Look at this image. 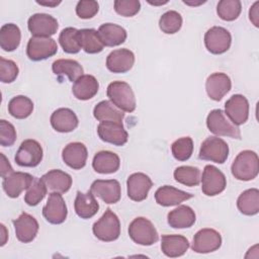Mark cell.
<instances>
[{"label":"cell","mask_w":259,"mask_h":259,"mask_svg":"<svg viewBox=\"0 0 259 259\" xmlns=\"http://www.w3.org/2000/svg\"><path fill=\"white\" fill-rule=\"evenodd\" d=\"M233 176L241 181H250L257 177L259 172L258 155L251 150L240 152L231 166Z\"/></svg>","instance_id":"6da1fadb"},{"label":"cell","mask_w":259,"mask_h":259,"mask_svg":"<svg viewBox=\"0 0 259 259\" xmlns=\"http://www.w3.org/2000/svg\"><path fill=\"white\" fill-rule=\"evenodd\" d=\"M109 100L120 110L125 112H133L136 109L137 102L135 93L126 82L113 81L107 86L106 90Z\"/></svg>","instance_id":"7a4b0ae2"},{"label":"cell","mask_w":259,"mask_h":259,"mask_svg":"<svg viewBox=\"0 0 259 259\" xmlns=\"http://www.w3.org/2000/svg\"><path fill=\"white\" fill-rule=\"evenodd\" d=\"M92 232L94 236L103 242H112L120 235V222L118 217L107 208L102 217L93 224Z\"/></svg>","instance_id":"3957f363"},{"label":"cell","mask_w":259,"mask_h":259,"mask_svg":"<svg viewBox=\"0 0 259 259\" xmlns=\"http://www.w3.org/2000/svg\"><path fill=\"white\" fill-rule=\"evenodd\" d=\"M128 236L137 244L151 246L159 240V234L153 223L144 218H136L128 226Z\"/></svg>","instance_id":"277c9868"},{"label":"cell","mask_w":259,"mask_h":259,"mask_svg":"<svg viewBox=\"0 0 259 259\" xmlns=\"http://www.w3.org/2000/svg\"><path fill=\"white\" fill-rule=\"evenodd\" d=\"M206 125L209 132L217 136L241 140L240 128L227 117L222 109H213L208 113L206 117Z\"/></svg>","instance_id":"5b68a950"},{"label":"cell","mask_w":259,"mask_h":259,"mask_svg":"<svg viewBox=\"0 0 259 259\" xmlns=\"http://www.w3.org/2000/svg\"><path fill=\"white\" fill-rule=\"evenodd\" d=\"M229 156V146L221 138L208 137L200 146L198 158L204 161H210L218 164H223Z\"/></svg>","instance_id":"8992f818"},{"label":"cell","mask_w":259,"mask_h":259,"mask_svg":"<svg viewBox=\"0 0 259 259\" xmlns=\"http://www.w3.org/2000/svg\"><path fill=\"white\" fill-rule=\"evenodd\" d=\"M201 191L206 196H214L222 193L227 186L225 174L215 166L206 165L200 177Z\"/></svg>","instance_id":"52a82bcc"},{"label":"cell","mask_w":259,"mask_h":259,"mask_svg":"<svg viewBox=\"0 0 259 259\" xmlns=\"http://www.w3.org/2000/svg\"><path fill=\"white\" fill-rule=\"evenodd\" d=\"M58 46L52 37L31 36L26 46V55L29 60L38 62L56 55Z\"/></svg>","instance_id":"ba28073f"},{"label":"cell","mask_w":259,"mask_h":259,"mask_svg":"<svg viewBox=\"0 0 259 259\" xmlns=\"http://www.w3.org/2000/svg\"><path fill=\"white\" fill-rule=\"evenodd\" d=\"M42 148L40 144L32 139L23 141L14 157L15 163L21 167H35L42 160Z\"/></svg>","instance_id":"9c48e42d"},{"label":"cell","mask_w":259,"mask_h":259,"mask_svg":"<svg viewBox=\"0 0 259 259\" xmlns=\"http://www.w3.org/2000/svg\"><path fill=\"white\" fill-rule=\"evenodd\" d=\"M231 44L230 31L222 26H212L204 34V45L210 54L222 55L230 49Z\"/></svg>","instance_id":"30bf717a"},{"label":"cell","mask_w":259,"mask_h":259,"mask_svg":"<svg viewBox=\"0 0 259 259\" xmlns=\"http://www.w3.org/2000/svg\"><path fill=\"white\" fill-rule=\"evenodd\" d=\"M222 246V236L221 234L209 228L201 229L193 237V242L191 249L199 254L211 253L220 249Z\"/></svg>","instance_id":"8fae6325"},{"label":"cell","mask_w":259,"mask_h":259,"mask_svg":"<svg viewBox=\"0 0 259 259\" xmlns=\"http://www.w3.org/2000/svg\"><path fill=\"white\" fill-rule=\"evenodd\" d=\"M27 27L33 36L51 37L59 27V23L55 17L47 13H35L28 18Z\"/></svg>","instance_id":"7c38bea8"},{"label":"cell","mask_w":259,"mask_h":259,"mask_svg":"<svg viewBox=\"0 0 259 259\" xmlns=\"http://www.w3.org/2000/svg\"><path fill=\"white\" fill-rule=\"evenodd\" d=\"M68 210L66 202L61 193L51 192L47 203L42 207V215L53 225H60L67 219Z\"/></svg>","instance_id":"4fadbf2b"},{"label":"cell","mask_w":259,"mask_h":259,"mask_svg":"<svg viewBox=\"0 0 259 259\" xmlns=\"http://www.w3.org/2000/svg\"><path fill=\"white\" fill-rule=\"evenodd\" d=\"M225 114L235 125L245 123L249 117V102L242 94L232 95L225 103Z\"/></svg>","instance_id":"5bb4252c"},{"label":"cell","mask_w":259,"mask_h":259,"mask_svg":"<svg viewBox=\"0 0 259 259\" xmlns=\"http://www.w3.org/2000/svg\"><path fill=\"white\" fill-rule=\"evenodd\" d=\"M97 134L100 140L114 146H123L128 140V134L122 122L101 121L97 126Z\"/></svg>","instance_id":"9a60e30c"},{"label":"cell","mask_w":259,"mask_h":259,"mask_svg":"<svg viewBox=\"0 0 259 259\" xmlns=\"http://www.w3.org/2000/svg\"><path fill=\"white\" fill-rule=\"evenodd\" d=\"M90 190L95 196L99 197L107 204L116 203L121 196L120 184L115 179H97L92 182Z\"/></svg>","instance_id":"2e32d148"},{"label":"cell","mask_w":259,"mask_h":259,"mask_svg":"<svg viewBox=\"0 0 259 259\" xmlns=\"http://www.w3.org/2000/svg\"><path fill=\"white\" fill-rule=\"evenodd\" d=\"M151 178L142 172L133 173L127 177V196L134 201H143L147 198L149 190L152 188Z\"/></svg>","instance_id":"e0dca14e"},{"label":"cell","mask_w":259,"mask_h":259,"mask_svg":"<svg viewBox=\"0 0 259 259\" xmlns=\"http://www.w3.org/2000/svg\"><path fill=\"white\" fill-rule=\"evenodd\" d=\"M15 235L19 242L29 243L34 240L38 232V223L31 214L27 212H21V214L12 221Z\"/></svg>","instance_id":"ac0fdd59"},{"label":"cell","mask_w":259,"mask_h":259,"mask_svg":"<svg viewBox=\"0 0 259 259\" xmlns=\"http://www.w3.org/2000/svg\"><path fill=\"white\" fill-rule=\"evenodd\" d=\"M33 179L34 177L29 173L13 172L3 179L2 186L7 196L16 198L23 190L27 189L31 185Z\"/></svg>","instance_id":"d6986e66"},{"label":"cell","mask_w":259,"mask_h":259,"mask_svg":"<svg viewBox=\"0 0 259 259\" xmlns=\"http://www.w3.org/2000/svg\"><path fill=\"white\" fill-rule=\"evenodd\" d=\"M135 64V55L127 49L112 51L106 58V67L112 73H126Z\"/></svg>","instance_id":"ffe728a7"},{"label":"cell","mask_w":259,"mask_h":259,"mask_svg":"<svg viewBox=\"0 0 259 259\" xmlns=\"http://www.w3.org/2000/svg\"><path fill=\"white\" fill-rule=\"evenodd\" d=\"M88 158L87 148L80 142L68 144L62 152V159L66 165L74 170H80L86 165Z\"/></svg>","instance_id":"44dd1931"},{"label":"cell","mask_w":259,"mask_h":259,"mask_svg":"<svg viewBox=\"0 0 259 259\" xmlns=\"http://www.w3.org/2000/svg\"><path fill=\"white\" fill-rule=\"evenodd\" d=\"M232 87L230 77L225 73H213L209 75L205 82V90L208 97L214 101H220Z\"/></svg>","instance_id":"7402d4cb"},{"label":"cell","mask_w":259,"mask_h":259,"mask_svg":"<svg viewBox=\"0 0 259 259\" xmlns=\"http://www.w3.org/2000/svg\"><path fill=\"white\" fill-rule=\"evenodd\" d=\"M53 128L59 133L73 132L79 124L76 113L70 108H58L55 110L50 118Z\"/></svg>","instance_id":"603a6c76"},{"label":"cell","mask_w":259,"mask_h":259,"mask_svg":"<svg viewBox=\"0 0 259 259\" xmlns=\"http://www.w3.org/2000/svg\"><path fill=\"white\" fill-rule=\"evenodd\" d=\"M40 179L47 186V189L51 192L62 194L67 192L72 186V177L60 169L50 170L44 174Z\"/></svg>","instance_id":"cb8c5ba5"},{"label":"cell","mask_w":259,"mask_h":259,"mask_svg":"<svg viewBox=\"0 0 259 259\" xmlns=\"http://www.w3.org/2000/svg\"><path fill=\"white\" fill-rule=\"evenodd\" d=\"M191 197H193V194L182 191L170 185L161 186L155 192L156 202L162 206L178 205Z\"/></svg>","instance_id":"d4e9b609"},{"label":"cell","mask_w":259,"mask_h":259,"mask_svg":"<svg viewBox=\"0 0 259 259\" xmlns=\"http://www.w3.org/2000/svg\"><path fill=\"white\" fill-rule=\"evenodd\" d=\"M98 35L105 47H116L123 44L126 39V30L115 23H103L99 26Z\"/></svg>","instance_id":"484cf974"},{"label":"cell","mask_w":259,"mask_h":259,"mask_svg":"<svg viewBox=\"0 0 259 259\" xmlns=\"http://www.w3.org/2000/svg\"><path fill=\"white\" fill-rule=\"evenodd\" d=\"M74 208L79 218L87 220L91 219L97 213L99 204L91 190L87 191L86 193L78 191L74 202Z\"/></svg>","instance_id":"4316f807"},{"label":"cell","mask_w":259,"mask_h":259,"mask_svg":"<svg viewBox=\"0 0 259 259\" xmlns=\"http://www.w3.org/2000/svg\"><path fill=\"white\" fill-rule=\"evenodd\" d=\"M189 248L188 240L181 235H163L161 238V250L170 258L180 257Z\"/></svg>","instance_id":"83f0119b"},{"label":"cell","mask_w":259,"mask_h":259,"mask_svg":"<svg viewBox=\"0 0 259 259\" xmlns=\"http://www.w3.org/2000/svg\"><path fill=\"white\" fill-rule=\"evenodd\" d=\"M120 166V159L117 154L110 151H100L93 157L92 167L100 174L115 173Z\"/></svg>","instance_id":"f1b7e54d"},{"label":"cell","mask_w":259,"mask_h":259,"mask_svg":"<svg viewBox=\"0 0 259 259\" xmlns=\"http://www.w3.org/2000/svg\"><path fill=\"white\" fill-rule=\"evenodd\" d=\"M98 89L99 83L94 76L83 75L74 82L72 93L79 100H89L97 94Z\"/></svg>","instance_id":"f546056e"},{"label":"cell","mask_w":259,"mask_h":259,"mask_svg":"<svg viewBox=\"0 0 259 259\" xmlns=\"http://www.w3.org/2000/svg\"><path fill=\"white\" fill-rule=\"evenodd\" d=\"M196 215L194 210L188 205H179L171 210L167 215V222L174 229H187L194 225Z\"/></svg>","instance_id":"4dcf8cb0"},{"label":"cell","mask_w":259,"mask_h":259,"mask_svg":"<svg viewBox=\"0 0 259 259\" xmlns=\"http://www.w3.org/2000/svg\"><path fill=\"white\" fill-rule=\"evenodd\" d=\"M52 70L57 76H67L71 82H75L83 76V67L75 60L59 59L52 65Z\"/></svg>","instance_id":"1f68e13d"},{"label":"cell","mask_w":259,"mask_h":259,"mask_svg":"<svg viewBox=\"0 0 259 259\" xmlns=\"http://www.w3.org/2000/svg\"><path fill=\"white\" fill-rule=\"evenodd\" d=\"M93 115L98 121H116L122 122L124 113L117 108L111 101L102 100L97 103L93 109Z\"/></svg>","instance_id":"d6a6232c"},{"label":"cell","mask_w":259,"mask_h":259,"mask_svg":"<svg viewBox=\"0 0 259 259\" xmlns=\"http://www.w3.org/2000/svg\"><path fill=\"white\" fill-rule=\"evenodd\" d=\"M21 40L19 27L14 23H6L0 28V47L5 52L15 51Z\"/></svg>","instance_id":"836d02e7"},{"label":"cell","mask_w":259,"mask_h":259,"mask_svg":"<svg viewBox=\"0 0 259 259\" xmlns=\"http://www.w3.org/2000/svg\"><path fill=\"white\" fill-rule=\"evenodd\" d=\"M237 207L245 215H255L259 211V190L250 188L243 191L237 199Z\"/></svg>","instance_id":"e575fe53"},{"label":"cell","mask_w":259,"mask_h":259,"mask_svg":"<svg viewBox=\"0 0 259 259\" xmlns=\"http://www.w3.org/2000/svg\"><path fill=\"white\" fill-rule=\"evenodd\" d=\"M78 38L81 49L87 54L100 53L104 46L100 40L97 30L93 28H82L78 30Z\"/></svg>","instance_id":"d590c367"},{"label":"cell","mask_w":259,"mask_h":259,"mask_svg":"<svg viewBox=\"0 0 259 259\" xmlns=\"http://www.w3.org/2000/svg\"><path fill=\"white\" fill-rule=\"evenodd\" d=\"M33 111V102L24 95L14 96L8 103V112L17 119L28 117Z\"/></svg>","instance_id":"8d00e7d4"},{"label":"cell","mask_w":259,"mask_h":259,"mask_svg":"<svg viewBox=\"0 0 259 259\" xmlns=\"http://www.w3.org/2000/svg\"><path fill=\"white\" fill-rule=\"evenodd\" d=\"M174 179L185 186H196L200 183V170L193 166H179L174 170Z\"/></svg>","instance_id":"74e56055"},{"label":"cell","mask_w":259,"mask_h":259,"mask_svg":"<svg viewBox=\"0 0 259 259\" xmlns=\"http://www.w3.org/2000/svg\"><path fill=\"white\" fill-rule=\"evenodd\" d=\"M59 42L63 51L67 54H77L81 50L78 38V29L75 27L64 28L59 35Z\"/></svg>","instance_id":"f35d334b"},{"label":"cell","mask_w":259,"mask_h":259,"mask_svg":"<svg viewBox=\"0 0 259 259\" xmlns=\"http://www.w3.org/2000/svg\"><path fill=\"white\" fill-rule=\"evenodd\" d=\"M182 26V16L175 10L163 13L159 19V27L166 34H173L180 30Z\"/></svg>","instance_id":"ab89813d"},{"label":"cell","mask_w":259,"mask_h":259,"mask_svg":"<svg viewBox=\"0 0 259 259\" xmlns=\"http://www.w3.org/2000/svg\"><path fill=\"white\" fill-rule=\"evenodd\" d=\"M242 11V4L239 0H221L217 5V13L225 21L237 19Z\"/></svg>","instance_id":"60d3db41"},{"label":"cell","mask_w":259,"mask_h":259,"mask_svg":"<svg viewBox=\"0 0 259 259\" xmlns=\"http://www.w3.org/2000/svg\"><path fill=\"white\" fill-rule=\"evenodd\" d=\"M26 193L24 195V201L29 206H35L37 205L46 196L47 194V186L39 178L33 179L31 185L26 189Z\"/></svg>","instance_id":"b9f144b4"},{"label":"cell","mask_w":259,"mask_h":259,"mask_svg":"<svg viewBox=\"0 0 259 259\" xmlns=\"http://www.w3.org/2000/svg\"><path fill=\"white\" fill-rule=\"evenodd\" d=\"M171 151L173 157L178 161L188 160L193 152V141L190 137H183L176 140L172 146Z\"/></svg>","instance_id":"7bdbcfd3"},{"label":"cell","mask_w":259,"mask_h":259,"mask_svg":"<svg viewBox=\"0 0 259 259\" xmlns=\"http://www.w3.org/2000/svg\"><path fill=\"white\" fill-rule=\"evenodd\" d=\"M19 69L15 62L7 60L3 57L0 58V80L3 83H12L16 80Z\"/></svg>","instance_id":"ee69618b"},{"label":"cell","mask_w":259,"mask_h":259,"mask_svg":"<svg viewBox=\"0 0 259 259\" xmlns=\"http://www.w3.org/2000/svg\"><path fill=\"white\" fill-rule=\"evenodd\" d=\"M113 5L115 12L124 17H132L141 9V3L138 0H115Z\"/></svg>","instance_id":"f6af8a7d"},{"label":"cell","mask_w":259,"mask_h":259,"mask_svg":"<svg viewBox=\"0 0 259 259\" xmlns=\"http://www.w3.org/2000/svg\"><path fill=\"white\" fill-rule=\"evenodd\" d=\"M16 141V131L12 123L5 119L0 120V145L10 147Z\"/></svg>","instance_id":"bcb514c9"},{"label":"cell","mask_w":259,"mask_h":259,"mask_svg":"<svg viewBox=\"0 0 259 259\" xmlns=\"http://www.w3.org/2000/svg\"><path fill=\"white\" fill-rule=\"evenodd\" d=\"M99 4L93 0H82L77 3L76 14L82 19H89L95 16L98 12Z\"/></svg>","instance_id":"7dc6e473"},{"label":"cell","mask_w":259,"mask_h":259,"mask_svg":"<svg viewBox=\"0 0 259 259\" xmlns=\"http://www.w3.org/2000/svg\"><path fill=\"white\" fill-rule=\"evenodd\" d=\"M1 157V164H0V172H1V177L4 179L5 177H7L8 175H10L11 173H13V169L9 163V161L7 160V158L5 157V155L3 153L0 154Z\"/></svg>","instance_id":"c3c4849f"},{"label":"cell","mask_w":259,"mask_h":259,"mask_svg":"<svg viewBox=\"0 0 259 259\" xmlns=\"http://www.w3.org/2000/svg\"><path fill=\"white\" fill-rule=\"evenodd\" d=\"M249 18L254 26H259V2L256 1L249 10Z\"/></svg>","instance_id":"681fc988"},{"label":"cell","mask_w":259,"mask_h":259,"mask_svg":"<svg viewBox=\"0 0 259 259\" xmlns=\"http://www.w3.org/2000/svg\"><path fill=\"white\" fill-rule=\"evenodd\" d=\"M37 4L42 6H49V7H56L59 4H61V1H36Z\"/></svg>","instance_id":"f907efd6"},{"label":"cell","mask_w":259,"mask_h":259,"mask_svg":"<svg viewBox=\"0 0 259 259\" xmlns=\"http://www.w3.org/2000/svg\"><path fill=\"white\" fill-rule=\"evenodd\" d=\"M0 227H1V234H2V239H1V246H4L5 245V243H6V241H7V237H8V235H7V230H6V228H5V226L3 225V224H1L0 225Z\"/></svg>","instance_id":"816d5d0a"},{"label":"cell","mask_w":259,"mask_h":259,"mask_svg":"<svg viewBox=\"0 0 259 259\" xmlns=\"http://www.w3.org/2000/svg\"><path fill=\"white\" fill-rule=\"evenodd\" d=\"M183 3H185V4H187V5H190V6H198V5H200V4H203V3H205V1H198V2H193V1H185V0H183Z\"/></svg>","instance_id":"f5cc1de1"},{"label":"cell","mask_w":259,"mask_h":259,"mask_svg":"<svg viewBox=\"0 0 259 259\" xmlns=\"http://www.w3.org/2000/svg\"><path fill=\"white\" fill-rule=\"evenodd\" d=\"M148 3H150L151 5H154V6L156 5V6H157V5H164V4H167L168 1H159V2H155V1H154V2H151V1L149 0Z\"/></svg>","instance_id":"db71d44e"}]
</instances>
